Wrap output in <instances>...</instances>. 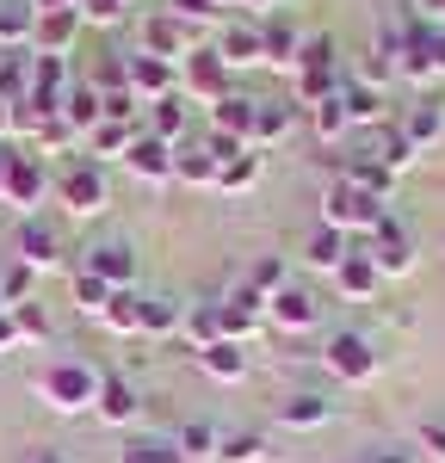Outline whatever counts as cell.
<instances>
[{"instance_id": "cell-24", "label": "cell", "mask_w": 445, "mask_h": 463, "mask_svg": "<svg viewBox=\"0 0 445 463\" xmlns=\"http://www.w3.org/2000/svg\"><path fill=\"white\" fill-rule=\"evenodd\" d=\"M353 253V235H340V229H328V222H316L309 229V241H303V266H316V272H340V260Z\"/></svg>"}, {"instance_id": "cell-40", "label": "cell", "mask_w": 445, "mask_h": 463, "mask_svg": "<svg viewBox=\"0 0 445 463\" xmlns=\"http://www.w3.org/2000/svg\"><path fill=\"white\" fill-rule=\"evenodd\" d=\"M217 439L222 432L211 427V420H185V427L174 432V445H180L185 463H217Z\"/></svg>"}, {"instance_id": "cell-20", "label": "cell", "mask_w": 445, "mask_h": 463, "mask_svg": "<svg viewBox=\"0 0 445 463\" xmlns=\"http://www.w3.org/2000/svg\"><path fill=\"white\" fill-rule=\"evenodd\" d=\"M328 420H334V402L316 390H297L279 402V427L285 432H316V427H328Z\"/></svg>"}, {"instance_id": "cell-4", "label": "cell", "mask_w": 445, "mask_h": 463, "mask_svg": "<svg viewBox=\"0 0 445 463\" xmlns=\"http://www.w3.org/2000/svg\"><path fill=\"white\" fill-rule=\"evenodd\" d=\"M433 32H440V25L408 19V32L390 37V43H396V74H402L408 87H433V80H445V74H440V56H433Z\"/></svg>"}, {"instance_id": "cell-56", "label": "cell", "mask_w": 445, "mask_h": 463, "mask_svg": "<svg viewBox=\"0 0 445 463\" xmlns=\"http://www.w3.org/2000/svg\"><path fill=\"white\" fill-rule=\"evenodd\" d=\"M13 111H19V106H6V99H0V143H19V130H13Z\"/></svg>"}, {"instance_id": "cell-22", "label": "cell", "mask_w": 445, "mask_h": 463, "mask_svg": "<svg viewBox=\"0 0 445 463\" xmlns=\"http://www.w3.org/2000/svg\"><path fill=\"white\" fill-rule=\"evenodd\" d=\"M137 383H124V377H99V402H93V414L106 420V427H137Z\"/></svg>"}, {"instance_id": "cell-28", "label": "cell", "mask_w": 445, "mask_h": 463, "mask_svg": "<svg viewBox=\"0 0 445 463\" xmlns=\"http://www.w3.org/2000/svg\"><path fill=\"white\" fill-rule=\"evenodd\" d=\"M198 364H204V377H211V383H241V377H248V346L217 340V346H204V353H198Z\"/></svg>"}, {"instance_id": "cell-5", "label": "cell", "mask_w": 445, "mask_h": 463, "mask_svg": "<svg viewBox=\"0 0 445 463\" xmlns=\"http://www.w3.org/2000/svg\"><path fill=\"white\" fill-rule=\"evenodd\" d=\"M322 364H328L340 383H353V390H365L371 377H377V353H371L365 334H328V346H322Z\"/></svg>"}, {"instance_id": "cell-2", "label": "cell", "mask_w": 445, "mask_h": 463, "mask_svg": "<svg viewBox=\"0 0 445 463\" xmlns=\"http://www.w3.org/2000/svg\"><path fill=\"white\" fill-rule=\"evenodd\" d=\"M50 198H56V204H62L74 222H87V216H106V204H111V179H106V167H93L87 155H74L69 167L56 174Z\"/></svg>"}, {"instance_id": "cell-32", "label": "cell", "mask_w": 445, "mask_h": 463, "mask_svg": "<svg viewBox=\"0 0 445 463\" xmlns=\"http://www.w3.org/2000/svg\"><path fill=\"white\" fill-rule=\"evenodd\" d=\"M0 99L6 106L32 99V50H0Z\"/></svg>"}, {"instance_id": "cell-37", "label": "cell", "mask_w": 445, "mask_h": 463, "mask_svg": "<svg viewBox=\"0 0 445 463\" xmlns=\"http://www.w3.org/2000/svg\"><path fill=\"white\" fill-rule=\"evenodd\" d=\"M185 118H192V111H185V93H174V99H161V106H148V137H161V143H174L180 148L185 143Z\"/></svg>"}, {"instance_id": "cell-51", "label": "cell", "mask_w": 445, "mask_h": 463, "mask_svg": "<svg viewBox=\"0 0 445 463\" xmlns=\"http://www.w3.org/2000/svg\"><path fill=\"white\" fill-rule=\"evenodd\" d=\"M167 13L192 25V32H204V25H217V0H167Z\"/></svg>"}, {"instance_id": "cell-13", "label": "cell", "mask_w": 445, "mask_h": 463, "mask_svg": "<svg viewBox=\"0 0 445 463\" xmlns=\"http://www.w3.org/2000/svg\"><path fill=\"white\" fill-rule=\"evenodd\" d=\"M50 185H56L50 167H43L37 155H19V161H13V185H6V204L19 216H37V204L50 198Z\"/></svg>"}, {"instance_id": "cell-39", "label": "cell", "mask_w": 445, "mask_h": 463, "mask_svg": "<svg viewBox=\"0 0 445 463\" xmlns=\"http://www.w3.org/2000/svg\"><path fill=\"white\" fill-rule=\"evenodd\" d=\"M180 321H185V303H174V297H143V327L137 334L167 340V334H180Z\"/></svg>"}, {"instance_id": "cell-11", "label": "cell", "mask_w": 445, "mask_h": 463, "mask_svg": "<svg viewBox=\"0 0 445 463\" xmlns=\"http://www.w3.org/2000/svg\"><path fill=\"white\" fill-rule=\"evenodd\" d=\"M80 272H93L111 290H137V253H130V241H93Z\"/></svg>"}, {"instance_id": "cell-33", "label": "cell", "mask_w": 445, "mask_h": 463, "mask_svg": "<svg viewBox=\"0 0 445 463\" xmlns=\"http://www.w3.org/2000/svg\"><path fill=\"white\" fill-rule=\"evenodd\" d=\"M37 13L32 0H0V50H32Z\"/></svg>"}, {"instance_id": "cell-58", "label": "cell", "mask_w": 445, "mask_h": 463, "mask_svg": "<svg viewBox=\"0 0 445 463\" xmlns=\"http://www.w3.org/2000/svg\"><path fill=\"white\" fill-rule=\"evenodd\" d=\"M32 13H74V0H32Z\"/></svg>"}, {"instance_id": "cell-47", "label": "cell", "mask_w": 445, "mask_h": 463, "mask_svg": "<svg viewBox=\"0 0 445 463\" xmlns=\"http://www.w3.org/2000/svg\"><path fill=\"white\" fill-rule=\"evenodd\" d=\"M124 0H74V19L80 25H99V32H111V25H124Z\"/></svg>"}, {"instance_id": "cell-64", "label": "cell", "mask_w": 445, "mask_h": 463, "mask_svg": "<svg viewBox=\"0 0 445 463\" xmlns=\"http://www.w3.org/2000/svg\"><path fill=\"white\" fill-rule=\"evenodd\" d=\"M0 309H6V303H0Z\"/></svg>"}, {"instance_id": "cell-14", "label": "cell", "mask_w": 445, "mask_h": 463, "mask_svg": "<svg viewBox=\"0 0 445 463\" xmlns=\"http://www.w3.org/2000/svg\"><path fill=\"white\" fill-rule=\"evenodd\" d=\"M297 56H303V32H297L285 13H272V19H260V62L266 69H291L297 74Z\"/></svg>"}, {"instance_id": "cell-18", "label": "cell", "mask_w": 445, "mask_h": 463, "mask_svg": "<svg viewBox=\"0 0 445 463\" xmlns=\"http://www.w3.org/2000/svg\"><path fill=\"white\" fill-rule=\"evenodd\" d=\"M334 290H340L346 303H371V297L383 290V272L371 266V253H365V248H353L346 260H340V272H334Z\"/></svg>"}, {"instance_id": "cell-62", "label": "cell", "mask_w": 445, "mask_h": 463, "mask_svg": "<svg viewBox=\"0 0 445 463\" xmlns=\"http://www.w3.org/2000/svg\"><path fill=\"white\" fill-rule=\"evenodd\" d=\"M217 6H229V0H217Z\"/></svg>"}, {"instance_id": "cell-8", "label": "cell", "mask_w": 445, "mask_h": 463, "mask_svg": "<svg viewBox=\"0 0 445 463\" xmlns=\"http://www.w3.org/2000/svg\"><path fill=\"white\" fill-rule=\"evenodd\" d=\"M137 50H143V56H161V62H174V69H180L185 56L198 50V32L180 25V19L161 6V13H148V19H143V43H137Z\"/></svg>"}, {"instance_id": "cell-61", "label": "cell", "mask_w": 445, "mask_h": 463, "mask_svg": "<svg viewBox=\"0 0 445 463\" xmlns=\"http://www.w3.org/2000/svg\"><path fill=\"white\" fill-rule=\"evenodd\" d=\"M241 6H254V13H266V19H272V6H279V0H241Z\"/></svg>"}, {"instance_id": "cell-16", "label": "cell", "mask_w": 445, "mask_h": 463, "mask_svg": "<svg viewBox=\"0 0 445 463\" xmlns=\"http://www.w3.org/2000/svg\"><path fill=\"white\" fill-rule=\"evenodd\" d=\"M291 130H297V99H254V137H248L254 155L279 148Z\"/></svg>"}, {"instance_id": "cell-63", "label": "cell", "mask_w": 445, "mask_h": 463, "mask_svg": "<svg viewBox=\"0 0 445 463\" xmlns=\"http://www.w3.org/2000/svg\"><path fill=\"white\" fill-rule=\"evenodd\" d=\"M124 6H130V0H124Z\"/></svg>"}, {"instance_id": "cell-12", "label": "cell", "mask_w": 445, "mask_h": 463, "mask_svg": "<svg viewBox=\"0 0 445 463\" xmlns=\"http://www.w3.org/2000/svg\"><path fill=\"white\" fill-rule=\"evenodd\" d=\"M266 321L279 327V334H309L316 321H322V303H316V290L303 285H285L272 303H266Z\"/></svg>"}, {"instance_id": "cell-49", "label": "cell", "mask_w": 445, "mask_h": 463, "mask_svg": "<svg viewBox=\"0 0 445 463\" xmlns=\"http://www.w3.org/2000/svg\"><path fill=\"white\" fill-rule=\"evenodd\" d=\"M106 303H111V285H99L93 272H74V309L80 316H106Z\"/></svg>"}, {"instance_id": "cell-21", "label": "cell", "mask_w": 445, "mask_h": 463, "mask_svg": "<svg viewBox=\"0 0 445 463\" xmlns=\"http://www.w3.org/2000/svg\"><path fill=\"white\" fill-rule=\"evenodd\" d=\"M80 19L74 13H37V32H32V56H69L80 43Z\"/></svg>"}, {"instance_id": "cell-9", "label": "cell", "mask_w": 445, "mask_h": 463, "mask_svg": "<svg viewBox=\"0 0 445 463\" xmlns=\"http://www.w3.org/2000/svg\"><path fill=\"white\" fill-rule=\"evenodd\" d=\"M124 74H130V93L143 106H161V99L180 93V69L161 62V56H143V50H124Z\"/></svg>"}, {"instance_id": "cell-55", "label": "cell", "mask_w": 445, "mask_h": 463, "mask_svg": "<svg viewBox=\"0 0 445 463\" xmlns=\"http://www.w3.org/2000/svg\"><path fill=\"white\" fill-rule=\"evenodd\" d=\"M13 161H19V148L0 143V204H6V185H13Z\"/></svg>"}, {"instance_id": "cell-59", "label": "cell", "mask_w": 445, "mask_h": 463, "mask_svg": "<svg viewBox=\"0 0 445 463\" xmlns=\"http://www.w3.org/2000/svg\"><path fill=\"white\" fill-rule=\"evenodd\" d=\"M32 463H74V458H69V451H37Z\"/></svg>"}, {"instance_id": "cell-45", "label": "cell", "mask_w": 445, "mask_h": 463, "mask_svg": "<svg viewBox=\"0 0 445 463\" xmlns=\"http://www.w3.org/2000/svg\"><path fill=\"white\" fill-rule=\"evenodd\" d=\"M217 463H266V439L260 432H222Z\"/></svg>"}, {"instance_id": "cell-41", "label": "cell", "mask_w": 445, "mask_h": 463, "mask_svg": "<svg viewBox=\"0 0 445 463\" xmlns=\"http://www.w3.org/2000/svg\"><path fill=\"white\" fill-rule=\"evenodd\" d=\"M118 463H185V458H180L174 439H148V432H137V439L118 445Z\"/></svg>"}, {"instance_id": "cell-25", "label": "cell", "mask_w": 445, "mask_h": 463, "mask_svg": "<svg viewBox=\"0 0 445 463\" xmlns=\"http://www.w3.org/2000/svg\"><path fill=\"white\" fill-rule=\"evenodd\" d=\"M217 56H222V69H229V74H235V69H254V62H260V25H254V19H241V25H222Z\"/></svg>"}, {"instance_id": "cell-50", "label": "cell", "mask_w": 445, "mask_h": 463, "mask_svg": "<svg viewBox=\"0 0 445 463\" xmlns=\"http://www.w3.org/2000/svg\"><path fill=\"white\" fill-rule=\"evenodd\" d=\"M32 279H37V272H25V266L13 260V266L0 272V303H6V309H19V303H32Z\"/></svg>"}, {"instance_id": "cell-35", "label": "cell", "mask_w": 445, "mask_h": 463, "mask_svg": "<svg viewBox=\"0 0 445 463\" xmlns=\"http://www.w3.org/2000/svg\"><path fill=\"white\" fill-rule=\"evenodd\" d=\"M180 334H185V346H192V353L217 346V340H222V316H217V303H185Z\"/></svg>"}, {"instance_id": "cell-1", "label": "cell", "mask_w": 445, "mask_h": 463, "mask_svg": "<svg viewBox=\"0 0 445 463\" xmlns=\"http://www.w3.org/2000/svg\"><path fill=\"white\" fill-rule=\"evenodd\" d=\"M32 395L50 414H93V402H99V371L80 364V358H50L32 377Z\"/></svg>"}, {"instance_id": "cell-57", "label": "cell", "mask_w": 445, "mask_h": 463, "mask_svg": "<svg viewBox=\"0 0 445 463\" xmlns=\"http://www.w3.org/2000/svg\"><path fill=\"white\" fill-rule=\"evenodd\" d=\"M414 6H421V19H427V25H445V0H414Z\"/></svg>"}, {"instance_id": "cell-53", "label": "cell", "mask_w": 445, "mask_h": 463, "mask_svg": "<svg viewBox=\"0 0 445 463\" xmlns=\"http://www.w3.org/2000/svg\"><path fill=\"white\" fill-rule=\"evenodd\" d=\"M414 458H421L414 445H377V451H365L359 463H414Z\"/></svg>"}, {"instance_id": "cell-23", "label": "cell", "mask_w": 445, "mask_h": 463, "mask_svg": "<svg viewBox=\"0 0 445 463\" xmlns=\"http://www.w3.org/2000/svg\"><path fill=\"white\" fill-rule=\"evenodd\" d=\"M137 137H143V124H99V130H87V161H93V167H106V161H124V155H130V143H137Z\"/></svg>"}, {"instance_id": "cell-44", "label": "cell", "mask_w": 445, "mask_h": 463, "mask_svg": "<svg viewBox=\"0 0 445 463\" xmlns=\"http://www.w3.org/2000/svg\"><path fill=\"white\" fill-rule=\"evenodd\" d=\"M309 130H316V143H340L353 124H346V106H340V93L322 99V106H309Z\"/></svg>"}, {"instance_id": "cell-52", "label": "cell", "mask_w": 445, "mask_h": 463, "mask_svg": "<svg viewBox=\"0 0 445 463\" xmlns=\"http://www.w3.org/2000/svg\"><path fill=\"white\" fill-rule=\"evenodd\" d=\"M421 458H433V463H445V420H421L414 427V439H408Z\"/></svg>"}, {"instance_id": "cell-46", "label": "cell", "mask_w": 445, "mask_h": 463, "mask_svg": "<svg viewBox=\"0 0 445 463\" xmlns=\"http://www.w3.org/2000/svg\"><path fill=\"white\" fill-rule=\"evenodd\" d=\"M248 285H254L260 297H266V303H272V297H279V290L291 285V266H285V260H279V253H260V260H254V272H248Z\"/></svg>"}, {"instance_id": "cell-42", "label": "cell", "mask_w": 445, "mask_h": 463, "mask_svg": "<svg viewBox=\"0 0 445 463\" xmlns=\"http://www.w3.org/2000/svg\"><path fill=\"white\" fill-rule=\"evenodd\" d=\"M371 161H383L390 174H408L421 155H414V143L402 137V124H383V137H377V148H371Z\"/></svg>"}, {"instance_id": "cell-15", "label": "cell", "mask_w": 445, "mask_h": 463, "mask_svg": "<svg viewBox=\"0 0 445 463\" xmlns=\"http://www.w3.org/2000/svg\"><path fill=\"white\" fill-rule=\"evenodd\" d=\"M25 272H56L62 266V241H56V229L50 222H37V216H25L19 222V253H13Z\"/></svg>"}, {"instance_id": "cell-7", "label": "cell", "mask_w": 445, "mask_h": 463, "mask_svg": "<svg viewBox=\"0 0 445 463\" xmlns=\"http://www.w3.org/2000/svg\"><path fill=\"white\" fill-rule=\"evenodd\" d=\"M180 93H185V106H192V99H198V106H217V99L235 93L217 50H192V56L180 62Z\"/></svg>"}, {"instance_id": "cell-31", "label": "cell", "mask_w": 445, "mask_h": 463, "mask_svg": "<svg viewBox=\"0 0 445 463\" xmlns=\"http://www.w3.org/2000/svg\"><path fill=\"white\" fill-rule=\"evenodd\" d=\"M174 179H180V185H198V192H211V185H217V161H211V148H204V143H180V148H174Z\"/></svg>"}, {"instance_id": "cell-6", "label": "cell", "mask_w": 445, "mask_h": 463, "mask_svg": "<svg viewBox=\"0 0 445 463\" xmlns=\"http://www.w3.org/2000/svg\"><path fill=\"white\" fill-rule=\"evenodd\" d=\"M365 253H371V266H377L383 279H408V272H414V260H421V253H414V229L396 222V216H383V222H377V235L365 241Z\"/></svg>"}, {"instance_id": "cell-26", "label": "cell", "mask_w": 445, "mask_h": 463, "mask_svg": "<svg viewBox=\"0 0 445 463\" xmlns=\"http://www.w3.org/2000/svg\"><path fill=\"white\" fill-rule=\"evenodd\" d=\"M402 137L414 143V155H427V148L445 143V106H433V99H421V106H408L402 118Z\"/></svg>"}, {"instance_id": "cell-38", "label": "cell", "mask_w": 445, "mask_h": 463, "mask_svg": "<svg viewBox=\"0 0 445 463\" xmlns=\"http://www.w3.org/2000/svg\"><path fill=\"white\" fill-rule=\"evenodd\" d=\"M340 87H346V74H340V69H297V111L334 99Z\"/></svg>"}, {"instance_id": "cell-34", "label": "cell", "mask_w": 445, "mask_h": 463, "mask_svg": "<svg viewBox=\"0 0 445 463\" xmlns=\"http://www.w3.org/2000/svg\"><path fill=\"white\" fill-rule=\"evenodd\" d=\"M260 174H266V161L248 148V155H235V161H222V167H217V185H211V192L241 198V192H254V185H260Z\"/></svg>"}, {"instance_id": "cell-27", "label": "cell", "mask_w": 445, "mask_h": 463, "mask_svg": "<svg viewBox=\"0 0 445 463\" xmlns=\"http://www.w3.org/2000/svg\"><path fill=\"white\" fill-rule=\"evenodd\" d=\"M211 130H217V137H235V143H248V137H254V99H248V93L217 99V106H211Z\"/></svg>"}, {"instance_id": "cell-29", "label": "cell", "mask_w": 445, "mask_h": 463, "mask_svg": "<svg viewBox=\"0 0 445 463\" xmlns=\"http://www.w3.org/2000/svg\"><path fill=\"white\" fill-rule=\"evenodd\" d=\"M25 143H32V155H37V161H62V167H69V155L80 148V137H74V130L62 124V118H43V124H37V130L25 137Z\"/></svg>"}, {"instance_id": "cell-43", "label": "cell", "mask_w": 445, "mask_h": 463, "mask_svg": "<svg viewBox=\"0 0 445 463\" xmlns=\"http://www.w3.org/2000/svg\"><path fill=\"white\" fill-rule=\"evenodd\" d=\"M99 321H106L111 334H137V327H143V297H137V290H111V303H106Z\"/></svg>"}, {"instance_id": "cell-48", "label": "cell", "mask_w": 445, "mask_h": 463, "mask_svg": "<svg viewBox=\"0 0 445 463\" xmlns=\"http://www.w3.org/2000/svg\"><path fill=\"white\" fill-rule=\"evenodd\" d=\"M13 321H19V340H25V346H43V340H50V309H43V303H19V309H13Z\"/></svg>"}, {"instance_id": "cell-19", "label": "cell", "mask_w": 445, "mask_h": 463, "mask_svg": "<svg viewBox=\"0 0 445 463\" xmlns=\"http://www.w3.org/2000/svg\"><path fill=\"white\" fill-rule=\"evenodd\" d=\"M62 124L87 143V130H99V124H106V93H99L93 80H74L69 99H62Z\"/></svg>"}, {"instance_id": "cell-17", "label": "cell", "mask_w": 445, "mask_h": 463, "mask_svg": "<svg viewBox=\"0 0 445 463\" xmlns=\"http://www.w3.org/2000/svg\"><path fill=\"white\" fill-rule=\"evenodd\" d=\"M124 167L143 179V185H174V143H161V137H137L130 155H124Z\"/></svg>"}, {"instance_id": "cell-60", "label": "cell", "mask_w": 445, "mask_h": 463, "mask_svg": "<svg viewBox=\"0 0 445 463\" xmlns=\"http://www.w3.org/2000/svg\"><path fill=\"white\" fill-rule=\"evenodd\" d=\"M433 56H440V74H445V25L433 32Z\"/></svg>"}, {"instance_id": "cell-36", "label": "cell", "mask_w": 445, "mask_h": 463, "mask_svg": "<svg viewBox=\"0 0 445 463\" xmlns=\"http://www.w3.org/2000/svg\"><path fill=\"white\" fill-rule=\"evenodd\" d=\"M340 106H346V124H383V118H390L383 93L365 87V80H346V87H340Z\"/></svg>"}, {"instance_id": "cell-30", "label": "cell", "mask_w": 445, "mask_h": 463, "mask_svg": "<svg viewBox=\"0 0 445 463\" xmlns=\"http://www.w3.org/2000/svg\"><path fill=\"white\" fill-rule=\"evenodd\" d=\"M340 179H346V185H359V192H365V198H377V204H390V192H396V174H390L383 161H371V155H353Z\"/></svg>"}, {"instance_id": "cell-10", "label": "cell", "mask_w": 445, "mask_h": 463, "mask_svg": "<svg viewBox=\"0 0 445 463\" xmlns=\"http://www.w3.org/2000/svg\"><path fill=\"white\" fill-rule=\"evenodd\" d=\"M217 316H222V340L248 346V340L260 334V321H266V297H260L254 285H235V290L217 303Z\"/></svg>"}, {"instance_id": "cell-3", "label": "cell", "mask_w": 445, "mask_h": 463, "mask_svg": "<svg viewBox=\"0 0 445 463\" xmlns=\"http://www.w3.org/2000/svg\"><path fill=\"white\" fill-rule=\"evenodd\" d=\"M390 216V204H377V198H365L359 185H346V179H334L328 192H322V222L328 229H340V235H377V222Z\"/></svg>"}, {"instance_id": "cell-54", "label": "cell", "mask_w": 445, "mask_h": 463, "mask_svg": "<svg viewBox=\"0 0 445 463\" xmlns=\"http://www.w3.org/2000/svg\"><path fill=\"white\" fill-rule=\"evenodd\" d=\"M25 340H19V321H13V309H0V358L6 353H19Z\"/></svg>"}]
</instances>
